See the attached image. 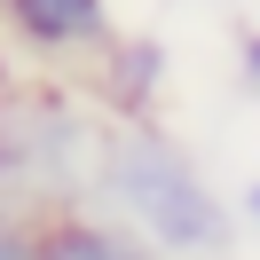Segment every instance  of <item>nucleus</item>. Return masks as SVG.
Wrapping results in <instances>:
<instances>
[{
  "mask_svg": "<svg viewBox=\"0 0 260 260\" xmlns=\"http://www.w3.org/2000/svg\"><path fill=\"white\" fill-rule=\"evenodd\" d=\"M103 197L126 213L134 237H150L158 252H181V260L221 252V237H229L221 197L197 181V166L158 126H118L103 142Z\"/></svg>",
  "mask_w": 260,
  "mask_h": 260,
  "instance_id": "obj_1",
  "label": "nucleus"
},
{
  "mask_svg": "<svg viewBox=\"0 0 260 260\" xmlns=\"http://www.w3.org/2000/svg\"><path fill=\"white\" fill-rule=\"evenodd\" d=\"M0 181H16V189L32 181V189L79 197L87 181H103V142L63 103H16L0 118Z\"/></svg>",
  "mask_w": 260,
  "mask_h": 260,
  "instance_id": "obj_2",
  "label": "nucleus"
},
{
  "mask_svg": "<svg viewBox=\"0 0 260 260\" xmlns=\"http://www.w3.org/2000/svg\"><path fill=\"white\" fill-rule=\"evenodd\" d=\"M8 24L32 48H103L111 40V0H8Z\"/></svg>",
  "mask_w": 260,
  "mask_h": 260,
  "instance_id": "obj_3",
  "label": "nucleus"
},
{
  "mask_svg": "<svg viewBox=\"0 0 260 260\" xmlns=\"http://www.w3.org/2000/svg\"><path fill=\"white\" fill-rule=\"evenodd\" d=\"M48 260H150L134 229L87 221V213H55L48 221Z\"/></svg>",
  "mask_w": 260,
  "mask_h": 260,
  "instance_id": "obj_4",
  "label": "nucleus"
},
{
  "mask_svg": "<svg viewBox=\"0 0 260 260\" xmlns=\"http://www.w3.org/2000/svg\"><path fill=\"white\" fill-rule=\"evenodd\" d=\"M166 79V48L158 40H126V48H111V63H103V95L118 103V111H142L150 95H158Z\"/></svg>",
  "mask_w": 260,
  "mask_h": 260,
  "instance_id": "obj_5",
  "label": "nucleus"
},
{
  "mask_svg": "<svg viewBox=\"0 0 260 260\" xmlns=\"http://www.w3.org/2000/svg\"><path fill=\"white\" fill-rule=\"evenodd\" d=\"M0 260H48V229H24V221H0Z\"/></svg>",
  "mask_w": 260,
  "mask_h": 260,
  "instance_id": "obj_6",
  "label": "nucleus"
},
{
  "mask_svg": "<svg viewBox=\"0 0 260 260\" xmlns=\"http://www.w3.org/2000/svg\"><path fill=\"white\" fill-rule=\"evenodd\" d=\"M237 71H244V87H252V95H260V32L244 40V55H237Z\"/></svg>",
  "mask_w": 260,
  "mask_h": 260,
  "instance_id": "obj_7",
  "label": "nucleus"
},
{
  "mask_svg": "<svg viewBox=\"0 0 260 260\" xmlns=\"http://www.w3.org/2000/svg\"><path fill=\"white\" fill-rule=\"evenodd\" d=\"M244 213H252V221H260V181H252V189H244Z\"/></svg>",
  "mask_w": 260,
  "mask_h": 260,
  "instance_id": "obj_8",
  "label": "nucleus"
},
{
  "mask_svg": "<svg viewBox=\"0 0 260 260\" xmlns=\"http://www.w3.org/2000/svg\"><path fill=\"white\" fill-rule=\"evenodd\" d=\"M0 8H8V0H0Z\"/></svg>",
  "mask_w": 260,
  "mask_h": 260,
  "instance_id": "obj_9",
  "label": "nucleus"
}]
</instances>
